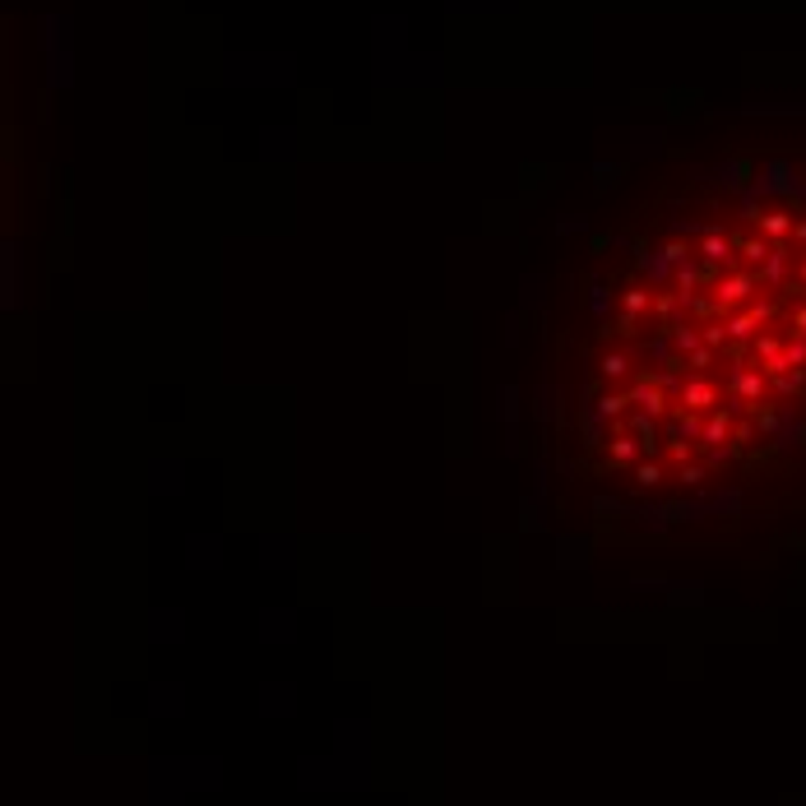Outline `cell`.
Segmentation results:
<instances>
[{"mask_svg": "<svg viewBox=\"0 0 806 806\" xmlns=\"http://www.w3.org/2000/svg\"><path fill=\"white\" fill-rule=\"evenodd\" d=\"M626 394H630V403H635L639 413H649V418H663V413H667V394H663V385H658L653 375H635Z\"/></svg>", "mask_w": 806, "mask_h": 806, "instance_id": "1", "label": "cell"}, {"mask_svg": "<svg viewBox=\"0 0 806 806\" xmlns=\"http://www.w3.org/2000/svg\"><path fill=\"white\" fill-rule=\"evenodd\" d=\"M626 427H630V435L644 445V454L653 459V454H658V418H649V413L630 408V413H626Z\"/></svg>", "mask_w": 806, "mask_h": 806, "instance_id": "2", "label": "cell"}, {"mask_svg": "<svg viewBox=\"0 0 806 806\" xmlns=\"http://www.w3.org/2000/svg\"><path fill=\"white\" fill-rule=\"evenodd\" d=\"M713 399H718V394H713V385L704 380V375H686L682 394H677V403H682V408H691V413H695V408H709Z\"/></svg>", "mask_w": 806, "mask_h": 806, "instance_id": "3", "label": "cell"}, {"mask_svg": "<svg viewBox=\"0 0 806 806\" xmlns=\"http://www.w3.org/2000/svg\"><path fill=\"white\" fill-rule=\"evenodd\" d=\"M751 288H756V283L746 279V274H728V279H718V288H713V306H718V310H723V306H737Z\"/></svg>", "mask_w": 806, "mask_h": 806, "instance_id": "4", "label": "cell"}, {"mask_svg": "<svg viewBox=\"0 0 806 806\" xmlns=\"http://www.w3.org/2000/svg\"><path fill=\"white\" fill-rule=\"evenodd\" d=\"M607 450H612V459H617L621 468H635V464H639V454H644V445H639L635 435L626 431V435H612V440H607Z\"/></svg>", "mask_w": 806, "mask_h": 806, "instance_id": "5", "label": "cell"}, {"mask_svg": "<svg viewBox=\"0 0 806 806\" xmlns=\"http://www.w3.org/2000/svg\"><path fill=\"white\" fill-rule=\"evenodd\" d=\"M672 353H677V348H672V334H667V329H658V334L644 343V357L653 362V371H658V366H672V362H677Z\"/></svg>", "mask_w": 806, "mask_h": 806, "instance_id": "6", "label": "cell"}, {"mask_svg": "<svg viewBox=\"0 0 806 806\" xmlns=\"http://www.w3.org/2000/svg\"><path fill=\"white\" fill-rule=\"evenodd\" d=\"M732 431V413H709V422H704V431H700V445H723Z\"/></svg>", "mask_w": 806, "mask_h": 806, "instance_id": "7", "label": "cell"}, {"mask_svg": "<svg viewBox=\"0 0 806 806\" xmlns=\"http://www.w3.org/2000/svg\"><path fill=\"white\" fill-rule=\"evenodd\" d=\"M612 301H617V297L607 292V283H593V288H589V315L598 320V325L612 320Z\"/></svg>", "mask_w": 806, "mask_h": 806, "instance_id": "8", "label": "cell"}, {"mask_svg": "<svg viewBox=\"0 0 806 806\" xmlns=\"http://www.w3.org/2000/svg\"><path fill=\"white\" fill-rule=\"evenodd\" d=\"M667 334H672V348H677L682 357H691L695 348H704V339H700V329H695V325H686V320H682L677 329H667Z\"/></svg>", "mask_w": 806, "mask_h": 806, "instance_id": "9", "label": "cell"}, {"mask_svg": "<svg viewBox=\"0 0 806 806\" xmlns=\"http://www.w3.org/2000/svg\"><path fill=\"white\" fill-rule=\"evenodd\" d=\"M732 394L737 399H760L765 394V380L756 371H732Z\"/></svg>", "mask_w": 806, "mask_h": 806, "instance_id": "10", "label": "cell"}, {"mask_svg": "<svg viewBox=\"0 0 806 806\" xmlns=\"http://www.w3.org/2000/svg\"><path fill=\"white\" fill-rule=\"evenodd\" d=\"M593 403H598V413H603L607 422H617V418L630 413V394H598Z\"/></svg>", "mask_w": 806, "mask_h": 806, "instance_id": "11", "label": "cell"}, {"mask_svg": "<svg viewBox=\"0 0 806 806\" xmlns=\"http://www.w3.org/2000/svg\"><path fill=\"white\" fill-rule=\"evenodd\" d=\"M598 375H603V380H626V375H630V357H626V353H607L603 362H598Z\"/></svg>", "mask_w": 806, "mask_h": 806, "instance_id": "12", "label": "cell"}, {"mask_svg": "<svg viewBox=\"0 0 806 806\" xmlns=\"http://www.w3.org/2000/svg\"><path fill=\"white\" fill-rule=\"evenodd\" d=\"M649 306H653V297L644 292V288H626V292H621V310H626V315H644Z\"/></svg>", "mask_w": 806, "mask_h": 806, "instance_id": "13", "label": "cell"}, {"mask_svg": "<svg viewBox=\"0 0 806 806\" xmlns=\"http://www.w3.org/2000/svg\"><path fill=\"white\" fill-rule=\"evenodd\" d=\"M589 561V543L584 538H565L561 543V565H584Z\"/></svg>", "mask_w": 806, "mask_h": 806, "instance_id": "14", "label": "cell"}, {"mask_svg": "<svg viewBox=\"0 0 806 806\" xmlns=\"http://www.w3.org/2000/svg\"><path fill=\"white\" fill-rule=\"evenodd\" d=\"M700 255H704V264H728L732 246L723 241V236H704V246H700Z\"/></svg>", "mask_w": 806, "mask_h": 806, "instance_id": "15", "label": "cell"}, {"mask_svg": "<svg viewBox=\"0 0 806 806\" xmlns=\"http://www.w3.org/2000/svg\"><path fill=\"white\" fill-rule=\"evenodd\" d=\"M658 482H663V468L653 464V459L635 464V487H639V491H649V487H658Z\"/></svg>", "mask_w": 806, "mask_h": 806, "instance_id": "16", "label": "cell"}, {"mask_svg": "<svg viewBox=\"0 0 806 806\" xmlns=\"http://www.w3.org/2000/svg\"><path fill=\"white\" fill-rule=\"evenodd\" d=\"M756 325H760L756 315H732V320H723L728 339H737V343H742V339H751V329H756Z\"/></svg>", "mask_w": 806, "mask_h": 806, "instance_id": "17", "label": "cell"}, {"mask_svg": "<svg viewBox=\"0 0 806 806\" xmlns=\"http://www.w3.org/2000/svg\"><path fill=\"white\" fill-rule=\"evenodd\" d=\"M593 510L603 514V519H621V514H626V500H617V496H607V491H598V496H593Z\"/></svg>", "mask_w": 806, "mask_h": 806, "instance_id": "18", "label": "cell"}, {"mask_svg": "<svg viewBox=\"0 0 806 806\" xmlns=\"http://www.w3.org/2000/svg\"><path fill=\"white\" fill-rule=\"evenodd\" d=\"M500 418L510 422V427H514V418H519V389H514V385L500 389Z\"/></svg>", "mask_w": 806, "mask_h": 806, "instance_id": "19", "label": "cell"}, {"mask_svg": "<svg viewBox=\"0 0 806 806\" xmlns=\"http://www.w3.org/2000/svg\"><path fill=\"white\" fill-rule=\"evenodd\" d=\"M709 362H713V348H695V353L686 357V371L704 375V371H709Z\"/></svg>", "mask_w": 806, "mask_h": 806, "instance_id": "20", "label": "cell"}, {"mask_svg": "<svg viewBox=\"0 0 806 806\" xmlns=\"http://www.w3.org/2000/svg\"><path fill=\"white\" fill-rule=\"evenodd\" d=\"M700 339H704V348H723V343H728V329L723 325H700Z\"/></svg>", "mask_w": 806, "mask_h": 806, "instance_id": "21", "label": "cell"}, {"mask_svg": "<svg viewBox=\"0 0 806 806\" xmlns=\"http://www.w3.org/2000/svg\"><path fill=\"white\" fill-rule=\"evenodd\" d=\"M677 478H682L686 487H700V482H704V468H700V464H682V473H677Z\"/></svg>", "mask_w": 806, "mask_h": 806, "instance_id": "22", "label": "cell"}, {"mask_svg": "<svg viewBox=\"0 0 806 806\" xmlns=\"http://www.w3.org/2000/svg\"><path fill=\"white\" fill-rule=\"evenodd\" d=\"M533 524H543V514H538L533 500H524V528H533Z\"/></svg>", "mask_w": 806, "mask_h": 806, "instance_id": "23", "label": "cell"}]
</instances>
